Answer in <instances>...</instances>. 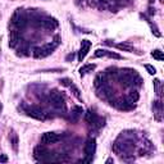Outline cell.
<instances>
[{"instance_id":"8","label":"cell","mask_w":164,"mask_h":164,"mask_svg":"<svg viewBox=\"0 0 164 164\" xmlns=\"http://www.w3.org/2000/svg\"><path fill=\"white\" fill-rule=\"evenodd\" d=\"M49 153H50V151H49L44 145H39V146L35 147V150H33V156H35L36 160L44 162V159L48 156Z\"/></svg>"},{"instance_id":"1","label":"cell","mask_w":164,"mask_h":164,"mask_svg":"<svg viewBox=\"0 0 164 164\" xmlns=\"http://www.w3.org/2000/svg\"><path fill=\"white\" fill-rule=\"evenodd\" d=\"M114 150L122 155V154H126V155H131V153H133L135 150V144L128 138H123L122 136L118 138L114 142Z\"/></svg>"},{"instance_id":"13","label":"cell","mask_w":164,"mask_h":164,"mask_svg":"<svg viewBox=\"0 0 164 164\" xmlns=\"http://www.w3.org/2000/svg\"><path fill=\"white\" fill-rule=\"evenodd\" d=\"M19 43V33L18 30H12L9 33V46L10 48H15V45Z\"/></svg>"},{"instance_id":"25","label":"cell","mask_w":164,"mask_h":164,"mask_svg":"<svg viewBox=\"0 0 164 164\" xmlns=\"http://www.w3.org/2000/svg\"><path fill=\"white\" fill-rule=\"evenodd\" d=\"M59 82L62 85H64V86H69L71 85V80H68V78H63V80H60Z\"/></svg>"},{"instance_id":"4","label":"cell","mask_w":164,"mask_h":164,"mask_svg":"<svg viewBox=\"0 0 164 164\" xmlns=\"http://www.w3.org/2000/svg\"><path fill=\"white\" fill-rule=\"evenodd\" d=\"M49 100L51 102V105L55 106L56 109H64L65 108V102H64V97L60 94L59 91L53 90L49 94Z\"/></svg>"},{"instance_id":"19","label":"cell","mask_w":164,"mask_h":164,"mask_svg":"<svg viewBox=\"0 0 164 164\" xmlns=\"http://www.w3.org/2000/svg\"><path fill=\"white\" fill-rule=\"evenodd\" d=\"M119 50H123V51H128V53H133L135 51V48L133 45H131L130 43H121V44H117L115 45Z\"/></svg>"},{"instance_id":"21","label":"cell","mask_w":164,"mask_h":164,"mask_svg":"<svg viewBox=\"0 0 164 164\" xmlns=\"http://www.w3.org/2000/svg\"><path fill=\"white\" fill-rule=\"evenodd\" d=\"M68 87L72 90V94H73V95L77 97V99H78V100H82V95H81V91H80L78 87H77L74 84H72V82H71V85H69Z\"/></svg>"},{"instance_id":"20","label":"cell","mask_w":164,"mask_h":164,"mask_svg":"<svg viewBox=\"0 0 164 164\" xmlns=\"http://www.w3.org/2000/svg\"><path fill=\"white\" fill-rule=\"evenodd\" d=\"M95 68H96L95 64H86V65H84V67H81V68H80V74L85 76L87 73H90V72H92Z\"/></svg>"},{"instance_id":"17","label":"cell","mask_w":164,"mask_h":164,"mask_svg":"<svg viewBox=\"0 0 164 164\" xmlns=\"http://www.w3.org/2000/svg\"><path fill=\"white\" fill-rule=\"evenodd\" d=\"M85 119H86V122L89 123V125H92L94 126V123L96 122V119H97V117H96V114L92 110H87L86 113H85Z\"/></svg>"},{"instance_id":"9","label":"cell","mask_w":164,"mask_h":164,"mask_svg":"<svg viewBox=\"0 0 164 164\" xmlns=\"http://www.w3.org/2000/svg\"><path fill=\"white\" fill-rule=\"evenodd\" d=\"M91 48V41L89 40H82L81 43V49L78 51V60L82 62L85 59V56L87 55V53H89V50Z\"/></svg>"},{"instance_id":"23","label":"cell","mask_w":164,"mask_h":164,"mask_svg":"<svg viewBox=\"0 0 164 164\" xmlns=\"http://www.w3.org/2000/svg\"><path fill=\"white\" fill-rule=\"evenodd\" d=\"M151 56H153L154 59H156V60H164L163 51H160V50H154L153 53H151Z\"/></svg>"},{"instance_id":"5","label":"cell","mask_w":164,"mask_h":164,"mask_svg":"<svg viewBox=\"0 0 164 164\" xmlns=\"http://www.w3.org/2000/svg\"><path fill=\"white\" fill-rule=\"evenodd\" d=\"M95 150H96V140L95 138H89L85 144V154L87 158L84 162H86V163L92 162V156H94V154H95Z\"/></svg>"},{"instance_id":"6","label":"cell","mask_w":164,"mask_h":164,"mask_svg":"<svg viewBox=\"0 0 164 164\" xmlns=\"http://www.w3.org/2000/svg\"><path fill=\"white\" fill-rule=\"evenodd\" d=\"M60 140V136L55 132H45L41 136V142L43 145H50V144H55Z\"/></svg>"},{"instance_id":"3","label":"cell","mask_w":164,"mask_h":164,"mask_svg":"<svg viewBox=\"0 0 164 164\" xmlns=\"http://www.w3.org/2000/svg\"><path fill=\"white\" fill-rule=\"evenodd\" d=\"M27 15H26V13L23 12L22 9H17L15 10V13L13 14L12 17V23L17 28H24L26 26H27Z\"/></svg>"},{"instance_id":"30","label":"cell","mask_w":164,"mask_h":164,"mask_svg":"<svg viewBox=\"0 0 164 164\" xmlns=\"http://www.w3.org/2000/svg\"><path fill=\"white\" fill-rule=\"evenodd\" d=\"M0 110H2V104H0Z\"/></svg>"},{"instance_id":"18","label":"cell","mask_w":164,"mask_h":164,"mask_svg":"<svg viewBox=\"0 0 164 164\" xmlns=\"http://www.w3.org/2000/svg\"><path fill=\"white\" fill-rule=\"evenodd\" d=\"M140 99V95H138V92L136 91V90H133V91H131L130 94L127 95V97H126V100L130 102V104H133L135 105V102Z\"/></svg>"},{"instance_id":"14","label":"cell","mask_w":164,"mask_h":164,"mask_svg":"<svg viewBox=\"0 0 164 164\" xmlns=\"http://www.w3.org/2000/svg\"><path fill=\"white\" fill-rule=\"evenodd\" d=\"M82 113H84V110H82L81 106H73V109H72V112H71V117H69L71 122L76 123L77 121L80 119V117L82 115Z\"/></svg>"},{"instance_id":"28","label":"cell","mask_w":164,"mask_h":164,"mask_svg":"<svg viewBox=\"0 0 164 164\" xmlns=\"http://www.w3.org/2000/svg\"><path fill=\"white\" fill-rule=\"evenodd\" d=\"M108 163H113V159H112V158H109V159L106 160V164H108Z\"/></svg>"},{"instance_id":"7","label":"cell","mask_w":164,"mask_h":164,"mask_svg":"<svg viewBox=\"0 0 164 164\" xmlns=\"http://www.w3.org/2000/svg\"><path fill=\"white\" fill-rule=\"evenodd\" d=\"M27 115L33 118V119H37V121H44L45 119V114L44 112L40 109L39 106H31L27 109Z\"/></svg>"},{"instance_id":"24","label":"cell","mask_w":164,"mask_h":164,"mask_svg":"<svg viewBox=\"0 0 164 164\" xmlns=\"http://www.w3.org/2000/svg\"><path fill=\"white\" fill-rule=\"evenodd\" d=\"M145 68H146V71H147L150 74H155V73H156V69L154 68L153 65H150V64H146V65H145Z\"/></svg>"},{"instance_id":"11","label":"cell","mask_w":164,"mask_h":164,"mask_svg":"<svg viewBox=\"0 0 164 164\" xmlns=\"http://www.w3.org/2000/svg\"><path fill=\"white\" fill-rule=\"evenodd\" d=\"M153 110H154V117H155V119L162 122V119H163V104H162L160 100L154 102Z\"/></svg>"},{"instance_id":"12","label":"cell","mask_w":164,"mask_h":164,"mask_svg":"<svg viewBox=\"0 0 164 164\" xmlns=\"http://www.w3.org/2000/svg\"><path fill=\"white\" fill-rule=\"evenodd\" d=\"M96 58H100V56H109V58H114V59H122V56L117 53H113V51H108V50H102V49H97L94 54Z\"/></svg>"},{"instance_id":"2","label":"cell","mask_w":164,"mask_h":164,"mask_svg":"<svg viewBox=\"0 0 164 164\" xmlns=\"http://www.w3.org/2000/svg\"><path fill=\"white\" fill-rule=\"evenodd\" d=\"M58 46V43H51V44H46L44 46H40V48H35L33 49V56L35 58H45L50 54H53V51L55 50V48Z\"/></svg>"},{"instance_id":"26","label":"cell","mask_w":164,"mask_h":164,"mask_svg":"<svg viewBox=\"0 0 164 164\" xmlns=\"http://www.w3.org/2000/svg\"><path fill=\"white\" fill-rule=\"evenodd\" d=\"M8 162V156L5 154H0V163H7Z\"/></svg>"},{"instance_id":"29","label":"cell","mask_w":164,"mask_h":164,"mask_svg":"<svg viewBox=\"0 0 164 164\" xmlns=\"http://www.w3.org/2000/svg\"><path fill=\"white\" fill-rule=\"evenodd\" d=\"M149 3H150V4H151V3H154V0H149Z\"/></svg>"},{"instance_id":"15","label":"cell","mask_w":164,"mask_h":164,"mask_svg":"<svg viewBox=\"0 0 164 164\" xmlns=\"http://www.w3.org/2000/svg\"><path fill=\"white\" fill-rule=\"evenodd\" d=\"M114 105L118 108V109H121V110H130V109H132V108H135V105L130 104V102H128L126 99L118 100L117 102H114Z\"/></svg>"},{"instance_id":"16","label":"cell","mask_w":164,"mask_h":164,"mask_svg":"<svg viewBox=\"0 0 164 164\" xmlns=\"http://www.w3.org/2000/svg\"><path fill=\"white\" fill-rule=\"evenodd\" d=\"M9 140H10V144H12V147L14 151H18V144H19V138H18V135L15 133V131H10L9 133Z\"/></svg>"},{"instance_id":"10","label":"cell","mask_w":164,"mask_h":164,"mask_svg":"<svg viewBox=\"0 0 164 164\" xmlns=\"http://www.w3.org/2000/svg\"><path fill=\"white\" fill-rule=\"evenodd\" d=\"M40 26H43L44 28L46 30H55L56 27H58V20H56L55 18H45V19H40L39 22Z\"/></svg>"},{"instance_id":"22","label":"cell","mask_w":164,"mask_h":164,"mask_svg":"<svg viewBox=\"0 0 164 164\" xmlns=\"http://www.w3.org/2000/svg\"><path fill=\"white\" fill-rule=\"evenodd\" d=\"M154 89H155L156 95L160 97L162 96V82H160V80H155V81H154Z\"/></svg>"},{"instance_id":"27","label":"cell","mask_w":164,"mask_h":164,"mask_svg":"<svg viewBox=\"0 0 164 164\" xmlns=\"http://www.w3.org/2000/svg\"><path fill=\"white\" fill-rule=\"evenodd\" d=\"M71 59H73V54H69L68 56H67V60H71Z\"/></svg>"}]
</instances>
